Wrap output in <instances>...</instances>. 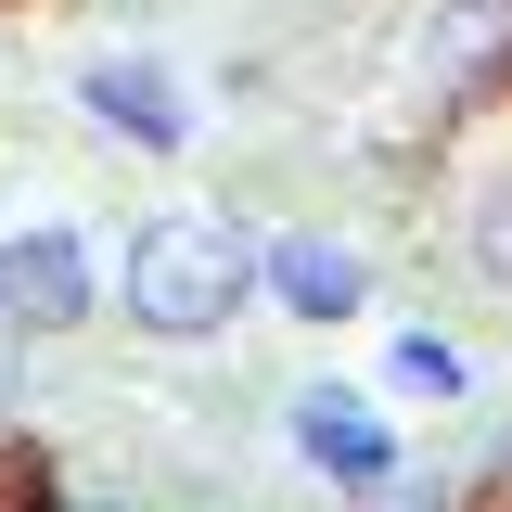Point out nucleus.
Listing matches in <instances>:
<instances>
[{
	"instance_id": "nucleus-1",
	"label": "nucleus",
	"mask_w": 512,
	"mask_h": 512,
	"mask_svg": "<svg viewBox=\"0 0 512 512\" xmlns=\"http://www.w3.org/2000/svg\"><path fill=\"white\" fill-rule=\"evenodd\" d=\"M116 295L128 320L154 333V346H218L256 295V231L231 205H167V218H141L116 256Z\"/></svg>"
},
{
	"instance_id": "nucleus-2",
	"label": "nucleus",
	"mask_w": 512,
	"mask_h": 512,
	"mask_svg": "<svg viewBox=\"0 0 512 512\" xmlns=\"http://www.w3.org/2000/svg\"><path fill=\"white\" fill-rule=\"evenodd\" d=\"M256 295L295 320V333H346V320L372 308V256L346 244V231H320V218H282V231H256Z\"/></svg>"
},
{
	"instance_id": "nucleus-3",
	"label": "nucleus",
	"mask_w": 512,
	"mask_h": 512,
	"mask_svg": "<svg viewBox=\"0 0 512 512\" xmlns=\"http://www.w3.org/2000/svg\"><path fill=\"white\" fill-rule=\"evenodd\" d=\"M103 308V256L77 218H26V231H0V320L39 346V333H77V320Z\"/></svg>"
},
{
	"instance_id": "nucleus-4",
	"label": "nucleus",
	"mask_w": 512,
	"mask_h": 512,
	"mask_svg": "<svg viewBox=\"0 0 512 512\" xmlns=\"http://www.w3.org/2000/svg\"><path fill=\"white\" fill-rule=\"evenodd\" d=\"M448 256L512 295V103L474 90V116H461V180H448Z\"/></svg>"
},
{
	"instance_id": "nucleus-5",
	"label": "nucleus",
	"mask_w": 512,
	"mask_h": 512,
	"mask_svg": "<svg viewBox=\"0 0 512 512\" xmlns=\"http://www.w3.org/2000/svg\"><path fill=\"white\" fill-rule=\"evenodd\" d=\"M282 436H295V461H308L320 487H346V500L397 487V461H410V448H397V423H384V410L359 397V384H308Z\"/></svg>"
},
{
	"instance_id": "nucleus-6",
	"label": "nucleus",
	"mask_w": 512,
	"mask_h": 512,
	"mask_svg": "<svg viewBox=\"0 0 512 512\" xmlns=\"http://www.w3.org/2000/svg\"><path fill=\"white\" fill-rule=\"evenodd\" d=\"M77 116L103 141H128V154H192V90L154 52H90L77 64Z\"/></svg>"
},
{
	"instance_id": "nucleus-7",
	"label": "nucleus",
	"mask_w": 512,
	"mask_h": 512,
	"mask_svg": "<svg viewBox=\"0 0 512 512\" xmlns=\"http://www.w3.org/2000/svg\"><path fill=\"white\" fill-rule=\"evenodd\" d=\"M512 52V0H448L436 13V77H461V90H487Z\"/></svg>"
},
{
	"instance_id": "nucleus-8",
	"label": "nucleus",
	"mask_w": 512,
	"mask_h": 512,
	"mask_svg": "<svg viewBox=\"0 0 512 512\" xmlns=\"http://www.w3.org/2000/svg\"><path fill=\"white\" fill-rule=\"evenodd\" d=\"M384 384H397V397H474V359H461L448 333H397V346H384Z\"/></svg>"
}]
</instances>
